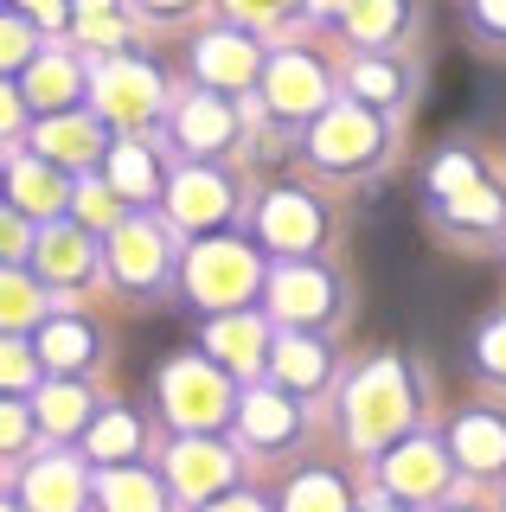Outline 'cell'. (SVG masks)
<instances>
[{
  "instance_id": "obj_1",
  "label": "cell",
  "mask_w": 506,
  "mask_h": 512,
  "mask_svg": "<svg viewBox=\"0 0 506 512\" xmlns=\"http://www.w3.org/2000/svg\"><path fill=\"white\" fill-rule=\"evenodd\" d=\"M109 500H116V512H154V493H148V487H135V480H122Z\"/></svg>"
}]
</instances>
